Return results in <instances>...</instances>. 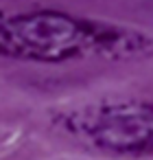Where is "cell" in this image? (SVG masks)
<instances>
[{
	"mask_svg": "<svg viewBox=\"0 0 153 160\" xmlns=\"http://www.w3.org/2000/svg\"><path fill=\"white\" fill-rule=\"evenodd\" d=\"M146 44L142 35L131 31L59 11L20 13L0 22V46L26 59L61 62L83 55H133Z\"/></svg>",
	"mask_w": 153,
	"mask_h": 160,
	"instance_id": "1",
	"label": "cell"
},
{
	"mask_svg": "<svg viewBox=\"0 0 153 160\" xmlns=\"http://www.w3.org/2000/svg\"><path fill=\"white\" fill-rule=\"evenodd\" d=\"M83 134L112 153H144L153 149V105L109 103L83 121Z\"/></svg>",
	"mask_w": 153,
	"mask_h": 160,
	"instance_id": "2",
	"label": "cell"
}]
</instances>
